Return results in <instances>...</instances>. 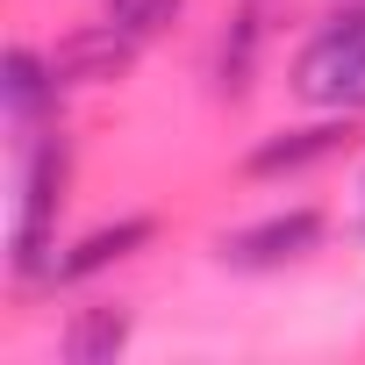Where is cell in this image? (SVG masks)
<instances>
[{
	"label": "cell",
	"instance_id": "6da1fadb",
	"mask_svg": "<svg viewBox=\"0 0 365 365\" xmlns=\"http://www.w3.org/2000/svg\"><path fill=\"white\" fill-rule=\"evenodd\" d=\"M294 93L315 108H365V36L351 29H322L301 58H294Z\"/></svg>",
	"mask_w": 365,
	"mask_h": 365
},
{
	"label": "cell",
	"instance_id": "7a4b0ae2",
	"mask_svg": "<svg viewBox=\"0 0 365 365\" xmlns=\"http://www.w3.org/2000/svg\"><path fill=\"white\" fill-rule=\"evenodd\" d=\"M58 79L65 86H115L129 65H136V36L122 29V22H101V29H72L65 43H58Z\"/></svg>",
	"mask_w": 365,
	"mask_h": 365
},
{
	"label": "cell",
	"instance_id": "3957f363",
	"mask_svg": "<svg viewBox=\"0 0 365 365\" xmlns=\"http://www.w3.org/2000/svg\"><path fill=\"white\" fill-rule=\"evenodd\" d=\"M315 237H322V215H315V208H294V215H272V222L244 230V237L230 244V258H237V265H287V258H301Z\"/></svg>",
	"mask_w": 365,
	"mask_h": 365
},
{
	"label": "cell",
	"instance_id": "277c9868",
	"mask_svg": "<svg viewBox=\"0 0 365 365\" xmlns=\"http://www.w3.org/2000/svg\"><path fill=\"white\" fill-rule=\"evenodd\" d=\"M150 237H158V222H150V215H129V222H115V230H93V237H86L58 272H65V279H86V272H101V265L129 258V251H136V244H150Z\"/></svg>",
	"mask_w": 365,
	"mask_h": 365
},
{
	"label": "cell",
	"instance_id": "5b68a950",
	"mask_svg": "<svg viewBox=\"0 0 365 365\" xmlns=\"http://www.w3.org/2000/svg\"><path fill=\"white\" fill-rule=\"evenodd\" d=\"M129 344V315L122 308H86L72 329H65V358L72 365H101V358H115Z\"/></svg>",
	"mask_w": 365,
	"mask_h": 365
},
{
	"label": "cell",
	"instance_id": "8992f818",
	"mask_svg": "<svg viewBox=\"0 0 365 365\" xmlns=\"http://www.w3.org/2000/svg\"><path fill=\"white\" fill-rule=\"evenodd\" d=\"M8 108L29 122V115H43V101H51V86H58V65H43L36 51H8Z\"/></svg>",
	"mask_w": 365,
	"mask_h": 365
},
{
	"label": "cell",
	"instance_id": "52a82bcc",
	"mask_svg": "<svg viewBox=\"0 0 365 365\" xmlns=\"http://www.w3.org/2000/svg\"><path fill=\"white\" fill-rule=\"evenodd\" d=\"M336 143H344V129H294V136H279V143L251 150V172H294V165H315V158H329Z\"/></svg>",
	"mask_w": 365,
	"mask_h": 365
},
{
	"label": "cell",
	"instance_id": "ba28073f",
	"mask_svg": "<svg viewBox=\"0 0 365 365\" xmlns=\"http://www.w3.org/2000/svg\"><path fill=\"white\" fill-rule=\"evenodd\" d=\"M108 15H115L129 36H158V29L179 15V0H108Z\"/></svg>",
	"mask_w": 365,
	"mask_h": 365
},
{
	"label": "cell",
	"instance_id": "9c48e42d",
	"mask_svg": "<svg viewBox=\"0 0 365 365\" xmlns=\"http://www.w3.org/2000/svg\"><path fill=\"white\" fill-rule=\"evenodd\" d=\"M336 29H351V36H365V8H344V15H336Z\"/></svg>",
	"mask_w": 365,
	"mask_h": 365
}]
</instances>
